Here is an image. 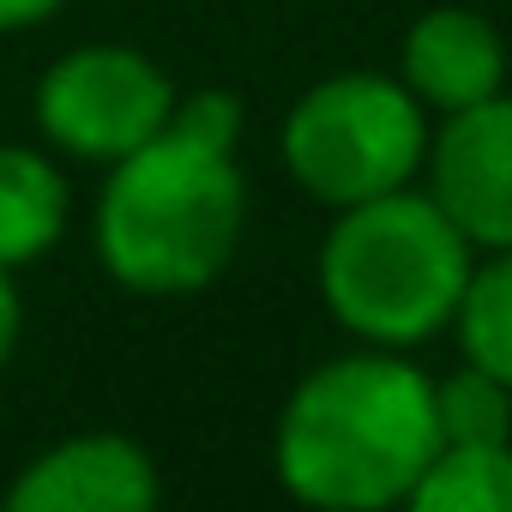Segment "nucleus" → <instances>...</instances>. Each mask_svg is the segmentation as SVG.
Segmentation results:
<instances>
[{"instance_id": "obj_2", "label": "nucleus", "mask_w": 512, "mask_h": 512, "mask_svg": "<svg viewBox=\"0 0 512 512\" xmlns=\"http://www.w3.org/2000/svg\"><path fill=\"white\" fill-rule=\"evenodd\" d=\"M241 175L235 151L193 145L181 133H157L127 151L97 205L103 266L145 296H181L211 284L241 235Z\"/></svg>"}, {"instance_id": "obj_10", "label": "nucleus", "mask_w": 512, "mask_h": 512, "mask_svg": "<svg viewBox=\"0 0 512 512\" xmlns=\"http://www.w3.org/2000/svg\"><path fill=\"white\" fill-rule=\"evenodd\" d=\"M416 512H512V446H440L410 488Z\"/></svg>"}, {"instance_id": "obj_15", "label": "nucleus", "mask_w": 512, "mask_h": 512, "mask_svg": "<svg viewBox=\"0 0 512 512\" xmlns=\"http://www.w3.org/2000/svg\"><path fill=\"white\" fill-rule=\"evenodd\" d=\"M61 7V0H0V31H19V25H37Z\"/></svg>"}, {"instance_id": "obj_12", "label": "nucleus", "mask_w": 512, "mask_h": 512, "mask_svg": "<svg viewBox=\"0 0 512 512\" xmlns=\"http://www.w3.org/2000/svg\"><path fill=\"white\" fill-rule=\"evenodd\" d=\"M434 422H440V446L506 440L512 434V386L470 362L434 386Z\"/></svg>"}, {"instance_id": "obj_9", "label": "nucleus", "mask_w": 512, "mask_h": 512, "mask_svg": "<svg viewBox=\"0 0 512 512\" xmlns=\"http://www.w3.org/2000/svg\"><path fill=\"white\" fill-rule=\"evenodd\" d=\"M67 187L49 157L25 145H0V266H25L61 235Z\"/></svg>"}, {"instance_id": "obj_8", "label": "nucleus", "mask_w": 512, "mask_h": 512, "mask_svg": "<svg viewBox=\"0 0 512 512\" xmlns=\"http://www.w3.org/2000/svg\"><path fill=\"white\" fill-rule=\"evenodd\" d=\"M500 73H506V49L494 37V25L482 13H464V7H440V13H422L416 31L404 37V79H410V97L416 103H434L446 115L482 103L500 91Z\"/></svg>"}, {"instance_id": "obj_14", "label": "nucleus", "mask_w": 512, "mask_h": 512, "mask_svg": "<svg viewBox=\"0 0 512 512\" xmlns=\"http://www.w3.org/2000/svg\"><path fill=\"white\" fill-rule=\"evenodd\" d=\"M13 344H19V296H13V278H7V266H0V368H7Z\"/></svg>"}, {"instance_id": "obj_11", "label": "nucleus", "mask_w": 512, "mask_h": 512, "mask_svg": "<svg viewBox=\"0 0 512 512\" xmlns=\"http://www.w3.org/2000/svg\"><path fill=\"white\" fill-rule=\"evenodd\" d=\"M458 338L476 368L512 386V247H500L494 266H470V284L458 296Z\"/></svg>"}, {"instance_id": "obj_5", "label": "nucleus", "mask_w": 512, "mask_h": 512, "mask_svg": "<svg viewBox=\"0 0 512 512\" xmlns=\"http://www.w3.org/2000/svg\"><path fill=\"white\" fill-rule=\"evenodd\" d=\"M169 109H175L169 79L133 49H79L55 61L37 85V121L73 157L121 163L127 151L163 133Z\"/></svg>"}, {"instance_id": "obj_7", "label": "nucleus", "mask_w": 512, "mask_h": 512, "mask_svg": "<svg viewBox=\"0 0 512 512\" xmlns=\"http://www.w3.org/2000/svg\"><path fill=\"white\" fill-rule=\"evenodd\" d=\"M7 500L19 512H145L157 500V470L121 434H79L43 452Z\"/></svg>"}, {"instance_id": "obj_3", "label": "nucleus", "mask_w": 512, "mask_h": 512, "mask_svg": "<svg viewBox=\"0 0 512 512\" xmlns=\"http://www.w3.org/2000/svg\"><path fill=\"white\" fill-rule=\"evenodd\" d=\"M470 284V235L434 205V193H374L344 205L326 235L320 290L332 314L374 344L434 338Z\"/></svg>"}, {"instance_id": "obj_1", "label": "nucleus", "mask_w": 512, "mask_h": 512, "mask_svg": "<svg viewBox=\"0 0 512 512\" xmlns=\"http://www.w3.org/2000/svg\"><path fill=\"white\" fill-rule=\"evenodd\" d=\"M434 452V380L392 356H344L314 368L278 422L284 488L338 512L410 500Z\"/></svg>"}, {"instance_id": "obj_6", "label": "nucleus", "mask_w": 512, "mask_h": 512, "mask_svg": "<svg viewBox=\"0 0 512 512\" xmlns=\"http://www.w3.org/2000/svg\"><path fill=\"white\" fill-rule=\"evenodd\" d=\"M434 205L482 247H512V97L458 109L428 151Z\"/></svg>"}, {"instance_id": "obj_13", "label": "nucleus", "mask_w": 512, "mask_h": 512, "mask_svg": "<svg viewBox=\"0 0 512 512\" xmlns=\"http://www.w3.org/2000/svg\"><path fill=\"white\" fill-rule=\"evenodd\" d=\"M163 127H169V133H181V139H193V145L235 151V139H241V103H235V97H223V91H199V97L175 103Z\"/></svg>"}, {"instance_id": "obj_4", "label": "nucleus", "mask_w": 512, "mask_h": 512, "mask_svg": "<svg viewBox=\"0 0 512 512\" xmlns=\"http://www.w3.org/2000/svg\"><path fill=\"white\" fill-rule=\"evenodd\" d=\"M284 157L296 181L332 205L392 193L428 157L422 109L380 73H344L314 85L284 121Z\"/></svg>"}]
</instances>
